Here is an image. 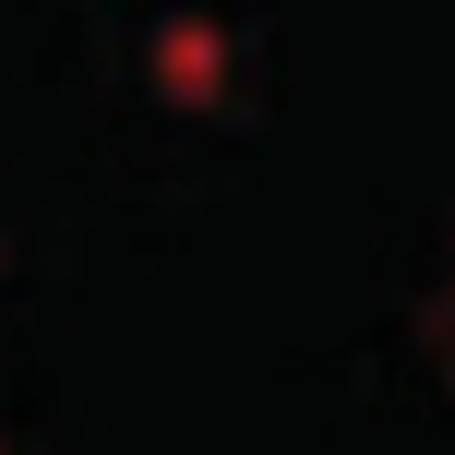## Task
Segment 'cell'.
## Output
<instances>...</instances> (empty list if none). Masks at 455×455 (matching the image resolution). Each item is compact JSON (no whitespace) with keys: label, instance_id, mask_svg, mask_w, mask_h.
<instances>
[{"label":"cell","instance_id":"6da1fadb","mask_svg":"<svg viewBox=\"0 0 455 455\" xmlns=\"http://www.w3.org/2000/svg\"><path fill=\"white\" fill-rule=\"evenodd\" d=\"M432 360H443V384H455V275L432 288Z\"/></svg>","mask_w":455,"mask_h":455}]
</instances>
